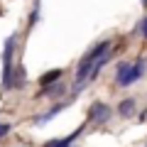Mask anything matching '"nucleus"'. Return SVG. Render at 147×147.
I'll use <instances>...</instances> for the list:
<instances>
[{"label":"nucleus","mask_w":147,"mask_h":147,"mask_svg":"<svg viewBox=\"0 0 147 147\" xmlns=\"http://www.w3.org/2000/svg\"><path fill=\"white\" fill-rule=\"evenodd\" d=\"M105 52H110V42H108V39H103V42L93 44V47H91L88 52H86L84 57H81L79 66H76V84H74V93H81V91H84V86H86V79H88V71H91V66H93V64L98 61V59L103 57Z\"/></svg>","instance_id":"1"},{"label":"nucleus","mask_w":147,"mask_h":147,"mask_svg":"<svg viewBox=\"0 0 147 147\" xmlns=\"http://www.w3.org/2000/svg\"><path fill=\"white\" fill-rule=\"evenodd\" d=\"M15 42L17 34H10L5 39L3 49V91H10V76H12V54H15Z\"/></svg>","instance_id":"2"},{"label":"nucleus","mask_w":147,"mask_h":147,"mask_svg":"<svg viewBox=\"0 0 147 147\" xmlns=\"http://www.w3.org/2000/svg\"><path fill=\"white\" fill-rule=\"evenodd\" d=\"M142 74H145V61H130V66H127V71L123 74L120 79H118V86H123V88H127V86H132L137 79H140Z\"/></svg>","instance_id":"3"},{"label":"nucleus","mask_w":147,"mask_h":147,"mask_svg":"<svg viewBox=\"0 0 147 147\" xmlns=\"http://www.w3.org/2000/svg\"><path fill=\"white\" fill-rule=\"evenodd\" d=\"M110 115H113V110L108 108V103H100V100H96V103L91 105V110H88L91 123H108Z\"/></svg>","instance_id":"4"},{"label":"nucleus","mask_w":147,"mask_h":147,"mask_svg":"<svg viewBox=\"0 0 147 147\" xmlns=\"http://www.w3.org/2000/svg\"><path fill=\"white\" fill-rule=\"evenodd\" d=\"M25 81H27L25 66L17 64V69H12V76H10V88H25Z\"/></svg>","instance_id":"5"},{"label":"nucleus","mask_w":147,"mask_h":147,"mask_svg":"<svg viewBox=\"0 0 147 147\" xmlns=\"http://www.w3.org/2000/svg\"><path fill=\"white\" fill-rule=\"evenodd\" d=\"M61 76H64V69H49L47 74H42L39 76V86H49V84H57V81H61Z\"/></svg>","instance_id":"6"},{"label":"nucleus","mask_w":147,"mask_h":147,"mask_svg":"<svg viewBox=\"0 0 147 147\" xmlns=\"http://www.w3.org/2000/svg\"><path fill=\"white\" fill-rule=\"evenodd\" d=\"M64 108H66V103H57V105H52L47 113H42V115H37V118H34V125H44L47 120H52V118L59 113V110H64Z\"/></svg>","instance_id":"7"},{"label":"nucleus","mask_w":147,"mask_h":147,"mask_svg":"<svg viewBox=\"0 0 147 147\" xmlns=\"http://www.w3.org/2000/svg\"><path fill=\"white\" fill-rule=\"evenodd\" d=\"M81 132H84V127H79V130H74V132H71L69 137H61V140H52V142H47L44 147H71V142L76 140V137H79Z\"/></svg>","instance_id":"8"},{"label":"nucleus","mask_w":147,"mask_h":147,"mask_svg":"<svg viewBox=\"0 0 147 147\" xmlns=\"http://www.w3.org/2000/svg\"><path fill=\"white\" fill-rule=\"evenodd\" d=\"M137 110V100L135 98H125L120 105H118V115H123V118H130L132 113Z\"/></svg>","instance_id":"9"},{"label":"nucleus","mask_w":147,"mask_h":147,"mask_svg":"<svg viewBox=\"0 0 147 147\" xmlns=\"http://www.w3.org/2000/svg\"><path fill=\"white\" fill-rule=\"evenodd\" d=\"M108 59H110V54H108V52H105V54H103V57H100V59H98V61H96V64H93V66H91V71H88V79H86V81H93V79H96V76H98V74H100V71H103V66H105V64H108Z\"/></svg>","instance_id":"10"},{"label":"nucleus","mask_w":147,"mask_h":147,"mask_svg":"<svg viewBox=\"0 0 147 147\" xmlns=\"http://www.w3.org/2000/svg\"><path fill=\"white\" fill-rule=\"evenodd\" d=\"M64 93V86L59 84H49V86H44V91H42V96H61Z\"/></svg>","instance_id":"11"},{"label":"nucleus","mask_w":147,"mask_h":147,"mask_svg":"<svg viewBox=\"0 0 147 147\" xmlns=\"http://www.w3.org/2000/svg\"><path fill=\"white\" fill-rule=\"evenodd\" d=\"M37 20H39V0H34V7H32V15H30V22H27V27H34L37 25Z\"/></svg>","instance_id":"12"},{"label":"nucleus","mask_w":147,"mask_h":147,"mask_svg":"<svg viewBox=\"0 0 147 147\" xmlns=\"http://www.w3.org/2000/svg\"><path fill=\"white\" fill-rule=\"evenodd\" d=\"M135 32H140V34L147 39V17H145V20H140V25L135 27Z\"/></svg>","instance_id":"13"},{"label":"nucleus","mask_w":147,"mask_h":147,"mask_svg":"<svg viewBox=\"0 0 147 147\" xmlns=\"http://www.w3.org/2000/svg\"><path fill=\"white\" fill-rule=\"evenodd\" d=\"M127 66H130V61H123V64H120V66H118V74H115V79H120L123 74H125V71H127Z\"/></svg>","instance_id":"14"},{"label":"nucleus","mask_w":147,"mask_h":147,"mask_svg":"<svg viewBox=\"0 0 147 147\" xmlns=\"http://www.w3.org/2000/svg\"><path fill=\"white\" fill-rule=\"evenodd\" d=\"M10 130H12V125H10V123H3V125H0V137H5Z\"/></svg>","instance_id":"15"},{"label":"nucleus","mask_w":147,"mask_h":147,"mask_svg":"<svg viewBox=\"0 0 147 147\" xmlns=\"http://www.w3.org/2000/svg\"><path fill=\"white\" fill-rule=\"evenodd\" d=\"M142 5H145V7H147V0H142Z\"/></svg>","instance_id":"16"}]
</instances>
